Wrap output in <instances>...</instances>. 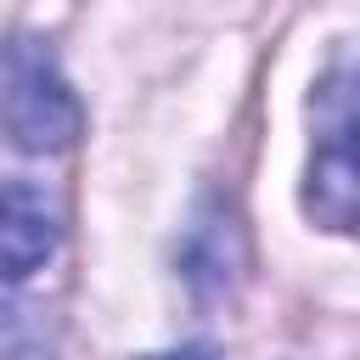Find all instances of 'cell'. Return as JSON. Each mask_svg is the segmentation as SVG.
Instances as JSON below:
<instances>
[{"mask_svg": "<svg viewBox=\"0 0 360 360\" xmlns=\"http://www.w3.org/2000/svg\"><path fill=\"white\" fill-rule=\"evenodd\" d=\"M146 360H214V349H174V354H146Z\"/></svg>", "mask_w": 360, "mask_h": 360, "instance_id": "obj_4", "label": "cell"}, {"mask_svg": "<svg viewBox=\"0 0 360 360\" xmlns=\"http://www.w3.org/2000/svg\"><path fill=\"white\" fill-rule=\"evenodd\" d=\"M0 129L11 135L17 152H62L84 129L79 96L68 90L56 56L39 39L6 45V62H0Z\"/></svg>", "mask_w": 360, "mask_h": 360, "instance_id": "obj_1", "label": "cell"}, {"mask_svg": "<svg viewBox=\"0 0 360 360\" xmlns=\"http://www.w3.org/2000/svg\"><path fill=\"white\" fill-rule=\"evenodd\" d=\"M62 242V214L56 202L28 186V180H11L0 186V281H22L34 276Z\"/></svg>", "mask_w": 360, "mask_h": 360, "instance_id": "obj_3", "label": "cell"}, {"mask_svg": "<svg viewBox=\"0 0 360 360\" xmlns=\"http://www.w3.org/2000/svg\"><path fill=\"white\" fill-rule=\"evenodd\" d=\"M315 152H309V186L304 208L326 231H354V79L349 62H332V73L315 90Z\"/></svg>", "mask_w": 360, "mask_h": 360, "instance_id": "obj_2", "label": "cell"}]
</instances>
